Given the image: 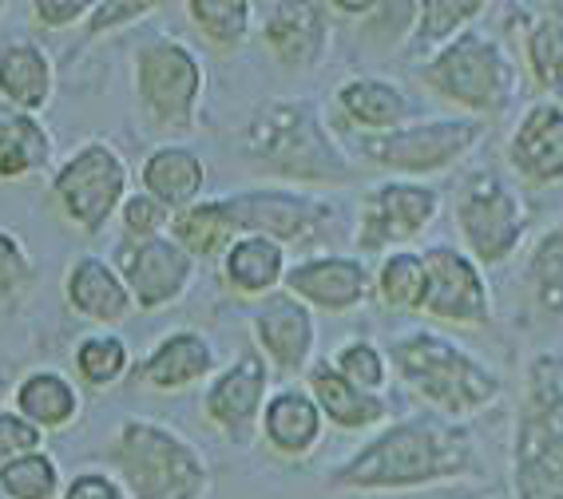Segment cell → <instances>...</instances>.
Here are the masks:
<instances>
[{
    "instance_id": "cell-1",
    "label": "cell",
    "mask_w": 563,
    "mask_h": 499,
    "mask_svg": "<svg viewBox=\"0 0 563 499\" xmlns=\"http://www.w3.org/2000/svg\"><path fill=\"white\" fill-rule=\"evenodd\" d=\"M481 472L473 432L456 420H397L357 448L330 484L342 491H417L437 484H461Z\"/></svg>"
},
{
    "instance_id": "cell-2",
    "label": "cell",
    "mask_w": 563,
    "mask_h": 499,
    "mask_svg": "<svg viewBox=\"0 0 563 499\" xmlns=\"http://www.w3.org/2000/svg\"><path fill=\"white\" fill-rule=\"evenodd\" d=\"M385 361H389V373L401 377L405 389L456 424L488 412L504 397L500 373L488 369L481 357H473L444 333L405 330L401 337L389 341Z\"/></svg>"
},
{
    "instance_id": "cell-3",
    "label": "cell",
    "mask_w": 563,
    "mask_h": 499,
    "mask_svg": "<svg viewBox=\"0 0 563 499\" xmlns=\"http://www.w3.org/2000/svg\"><path fill=\"white\" fill-rule=\"evenodd\" d=\"M246 159L290 182H342L357 179V167L333 140L313 100H271L254 111L239 135Z\"/></svg>"
},
{
    "instance_id": "cell-4",
    "label": "cell",
    "mask_w": 563,
    "mask_h": 499,
    "mask_svg": "<svg viewBox=\"0 0 563 499\" xmlns=\"http://www.w3.org/2000/svg\"><path fill=\"white\" fill-rule=\"evenodd\" d=\"M512 499H563V357L523 365L512 429Z\"/></svg>"
},
{
    "instance_id": "cell-5",
    "label": "cell",
    "mask_w": 563,
    "mask_h": 499,
    "mask_svg": "<svg viewBox=\"0 0 563 499\" xmlns=\"http://www.w3.org/2000/svg\"><path fill=\"white\" fill-rule=\"evenodd\" d=\"M421 84L437 100L464 111L468 120H484V115H500L516 103L520 68L500 36L468 29L444 48H437L429 60H421Z\"/></svg>"
},
{
    "instance_id": "cell-6",
    "label": "cell",
    "mask_w": 563,
    "mask_h": 499,
    "mask_svg": "<svg viewBox=\"0 0 563 499\" xmlns=\"http://www.w3.org/2000/svg\"><path fill=\"white\" fill-rule=\"evenodd\" d=\"M453 222L464 242V254L481 270H493V266L516 258V250L523 246L528 226H532V210L512 179L484 167L456 182Z\"/></svg>"
},
{
    "instance_id": "cell-7",
    "label": "cell",
    "mask_w": 563,
    "mask_h": 499,
    "mask_svg": "<svg viewBox=\"0 0 563 499\" xmlns=\"http://www.w3.org/2000/svg\"><path fill=\"white\" fill-rule=\"evenodd\" d=\"M115 468L128 484L131 499H202L207 468L202 456L183 444L175 432L131 420L115 444Z\"/></svg>"
},
{
    "instance_id": "cell-8",
    "label": "cell",
    "mask_w": 563,
    "mask_h": 499,
    "mask_svg": "<svg viewBox=\"0 0 563 499\" xmlns=\"http://www.w3.org/2000/svg\"><path fill=\"white\" fill-rule=\"evenodd\" d=\"M484 120L449 115V120H421L405 123L389 135H365L362 155L393 175H441L464 163L484 143Z\"/></svg>"
},
{
    "instance_id": "cell-9",
    "label": "cell",
    "mask_w": 563,
    "mask_h": 499,
    "mask_svg": "<svg viewBox=\"0 0 563 499\" xmlns=\"http://www.w3.org/2000/svg\"><path fill=\"white\" fill-rule=\"evenodd\" d=\"M441 214V190L424 179H385L365 190L357 207V250L365 254H389L405 250V242L421 239Z\"/></svg>"
},
{
    "instance_id": "cell-10",
    "label": "cell",
    "mask_w": 563,
    "mask_h": 499,
    "mask_svg": "<svg viewBox=\"0 0 563 499\" xmlns=\"http://www.w3.org/2000/svg\"><path fill=\"white\" fill-rule=\"evenodd\" d=\"M424 258V301L421 310L441 325L484 330L496 321V301L488 274L461 246H429Z\"/></svg>"
},
{
    "instance_id": "cell-11",
    "label": "cell",
    "mask_w": 563,
    "mask_h": 499,
    "mask_svg": "<svg viewBox=\"0 0 563 499\" xmlns=\"http://www.w3.org/2000/svg\"><path fill=\"white\" fill-rule=\"evenodd\" d=\"M231 219L242 234H262L274 239L278 246H313L333 222V207L322 199H310L302 190L286 187H262V190H242L234 199H227Z\"/></svg>"
},
{
    "instance_id": "cell-12",
    "label": "cell",
    "mask_w": 563,
    "mask_h": 499,
    "mask_svg": "<svg viewBox=\"0 0 563 499\" xmlns=\"http://www.w3.org/2000/svg\"><path fill=\"white\" fill-rule=\"evenodd\" d=\"M135 88H140V103L155 123L191 127L195 103L202 96V68L187 44L155 41L135 60Z\"/></svg>"
},
{
    "instance_id": "cell-13",
    "label": "cell",
    "mask_w": 563,
    "mask_h": 499,
    "mask_svg": "<svg viewBox=\"0 0 563 499\" xmlns=\"http://www.w3.org/2000/svg\"><path fill=\"white\" fill-rule=\"evenodd\" d=\"M123 179H128V170H123L120 155L111 147H103V143H91L76 159L64 163L52 190H56L64 214L76 226L100 230L111 210H115V202H120Z\"/></svg>"
},
{
    "instance_id": "cell-14",
    "label": "cell",
    "mask_w": 563,
    "mask_h": 499,
    "mask_svg": "<svg viewBox=\"0 0 563 499\" xmlns=\"http://www.w3.org/2000/svg\"><path fill=\"white\" fill-rule=\"evenodd\" d=\"M504 163L528 187H560L563 182V103L532 100L516 115Z\"/></svg>"
},
{
    "instance_id": "cell-15",
    "label": "cell",
    "mask_w": 563,
    "mask_h": 499,
    "mask_svg": "<svg viewBox=\"0 0 563 499\" xmlns=\"http://www.w3.org/2000/svg\"><path fill=\"white\" fill-rule=\"evenodd\" d=\"M282 286L290 298L302 301L306 310L350 313L369 301L373 270L362 258H350V254H313V258L294 262Z\"/></svg>"
},
{
    "instance_id": "cell-16",
    "label": "cell",
    "mask_w": 563,
    "mask_h": 499,
    "mask_svg": "<svg viewBox=\"0 0 563 499\" xmlns=\"http://www.w3.org/2000/svg\"><path fill=\"white\" fill-rule=\"evenodd\" d=\"M508 36L520 52V80H528L540 100L563 103V12L508 4Z\"/></svg>"
},
{
    "instance_id": "cell-17",
    "label": "cell",
    "mask_w": 563,
    "mask_h": 499,
    "mask_svg": "<svg viewBox=\"0 0 563 499\" xmlns=\"http://www.w3.org/2000/svg\"><path fill=\"white\" fill-rule=\"evenodd\" d=\"M266 400H271V365H266L262 353L246 350L211 385V392H207V417L231 440L246 444L258 432Z\"/></svg>"
},
{
    "instance_id": "cell-18",
    "label": "cell",
    "mask_w": 563,
    "mask_h": 499,
    "mask_svg": "<svg viewBox=\"0 0 563 499\" xmlns=\"http://www.w3.org/2000/svg\"><path fill=\"white\" fill-rule=\"evenodd\" d=\"M254 341H258L266 365L282 373H306L313 357V313L290 293H271L254 313Z\"/></svg>"
},
{
    "instance_id": "cell-19",
    "label": "cell",
    "mask_w": 563,
    "mask_h": 499,
    "mask_svg": "<svg viewBox=\"0 0 563 499\" xmlns=\"http://www.w3.org/2000/svg\"><path fill=\"white\" fill-rule=\"evenodd\" d=\"M262 41L282 68H313L330 44V4H278L262 21Z\"/></svg>"
},
{
    "instance_id": "cell-20",
    "label": "cell",
    "mask_w": 563,
    "mask_h": 499,
    "mask_svg": "<svg viewBox=\"0 0 563 499\" xmlns=\"http://www.w3.org/2000/svg\"><path fill=\"white\" fill-rule=\"evenodd\" d=\"M128 270V293H135L143 310H159L175 301L191 278V254H183L172 239H143L140 246L128 250L123 258Z\"/></svg>"
},
{
    "instance_id": "cell-21",
    "label": "cell",
    "mask_w": 563,
    "mask_h": 499,
    "mask_svg": "<svg viewBox=\"0 0 563 499\" xmlns=\"http://www.w3.org/2000/svg\"><path fill=\"white\" fill-rule=\"evenodd\" d=\"M306 392L313 397L318 412H322L325 424L342 432H362V429H377L389 420V400L382 392H362L353 389L350 380L338 377L330 361H318L306 369Z\"/></svg>"
},
{
    "instance_id": "cell-22",
    "label": "cell",
    "mask_w": 563,
    "mask_h": 499,
    "mask_svg": "<svg viewBox=\"0 0 563 499\" xmlns=\"http://www.w3.org/2000/svg\"><path fill=\"white\" fill-rule=\"evenodd\" d=\"M258 429L278 456L302 459L318 448L325 420H322V412H318V404H313V397L306 392V385L302 389L294 385V389H278L266 400Z\"/></svg>"
},
{
    "instance_id": "cell-23",
    "label": "cell",
    "mask_w": 563,
    "mask_h": 499,
    "mask_svg": "<svg viewBox=\"0 0 563 499\" xmlns=\"http://www.w3.org/2000/svg\"><path fill=\"white\" fill-rule=\"evenodd\" d=\"M290 270L286 246L262 234H242L222 254V286L239 298H271Z\"/></svg>"
},
{
    "instance_id": "cell-24",
    "label": "cell",
    "mask_w": 563,
    "mask_h": 499,
    "mask_svg": "<svg viewBox=\"0 0 563 499\" xmlns=\"http://www.w3.org/2000/svg\"><path fill=\"white\" fill-rule=\"evenodd\" d=\"M333 103L365 135H389V131L405 127L412 115L409 96L393 80H382V76H353V80H345L338 88Z\"/></svg>"
},
{
    "instance_id": "cell-25",
    "label": "cell",
    "mask_w": 563,
    "mask_h": 499,
    "mask_svg": "<svg viewBox=\"0 0 563 499\" xmlns=\"http://www.w3.org/2000/svg\"><path fill=\"white\" fill-rule=\"evenodd\" d=\"M493 9L488 0H421L417 4V21L409 32V48L417 60H429L437 48L456 41L461 32L476 29L484 12Z\"/></svg>"
},
{
    "instance_id": "cell-26",
    "label": "cell",
    "mask_w": 563,
    "mask_h": 499,
    "mask_svg": "<svg viewBox=\"0 0 563 499\" xmlns=\"http://www.w3.org/2000/svg\"><path fill=\"white\" fill-rule=\"evenodd\" d=\"M523 286L543 318L563 321V219H555L532 242L523 258Z\"/></svg>"
},
{
    "instance_id": "cell-27",
    "label": "cell",
    "mask_w": 563,
    "mask_h": 499,
    "mask_svg": "<svg viewBox=\"0 0 563 499\" xmlns=\"http://www.w3.org/2000/svg\"><path fill=\"white\" fill-rule=\"evenodd\" d=\"M68 301L91 321H120L131 310L128 286L100 258L76 262V270L68 274Z\"/></svg>"
},
{
    "instance_id": "cell-28",
    "label": "cell",
    "mask_w": 563,
    "mask_h": 499,
    "mask_svg": "<svg viewBox=\"0 0 563 499\" xmlns=\"http://www.w3.org/2000/svg\"><path fill=\"white\" fill-rule=\"evenodd\" d=\"M172 234L175 246L191 258H211V254H227L234 239H239V226L231 219V207L227 199H211V202H191L183 207L172 219Z\"/></svg>"
},
{
    "instance_id": "cell-29",
    "label": "cell",
    "mask_w": 563,
    "mask_h": 499,
    "mask_svg": "<svg viewBox=\"0 0 563 499\" xmlns=\"http://www.w3.org/2000/svg\"><path fill=\"white\" fill-rule=\"evenodd\" d=\"M202 179H207V170L195 151L163 147L143 163V187L159 207H191L195 195L202 190Z\"/></svg>"
},
{
    "instance_id": "cell-30",
    "label": "cell",
    "mask_w": 563,
    "mask_h": 499,
    "mask_svg": "<svg viewBox=\"0 0 563 499\" xmlns=\"http://www.w3.org/2000/svg\"><path fill=\"white\" fill-rule=\"evenodd\" d=\"M214 365L211 341L199 333H175L147 357L143 377L152 380L155 389H187L199 377H207Z\"/></svg>"
},
{
    "instance_id": "cell-31",
    "label": "cell",
    "mask_w": 563,
    "mask_h": 499,
    "mask_svg": "<svg viewBox=\"0 0 563 499\" xmlns=\"http://www.w3.org/2000/svg\"><path fill=\"white\" fill-rule=\"evenodd\" d=\"M52 91V64L32 44H9L0 52V96H9L16 108L36 111Z\"/></svg>"
},
{
    "instance_id": "cell-32",
    "label": "cell",
    "mask_w": 563,
    "mask_h": 499,
    "mask_svg": "<svg viewBox=\"0 0 563 499\" xmlns=\"http://www.w3.org/2000/svg\"><path fill=\"white\" fill-rule=\"evenodd\" d=\"M373 293L385 310H421L424 301V258L417 250H389L373 270Z\"/></svg>"
},
{
    "instance_id": "cell-33",
    "label": "cell",
    "mask_w": 563,
    "mask_h": 499,
    "mask_svg": "<svg viewBox=\"0 0 563 499\" xmlns=\"http://www.w3.org/2000/svg\"><path fill=\"white\" fill-rule=\"evenodd\" d=\"M16 404H21L24 420H29L32 429H60L80 409L76 389L64 377H56V373H32L16 389Z\"/></svg>"
},
{
    "instance_id": "cell-34",
    "label": "cell",
    "mask_w": 563,
    "mask_h": 499,
    "mask_svg": "<svg viewBox=\"0 0 563 499\" xmlns=\"http://www.w3.org/2000/svg\"><path fill=\"white\" fill-rule=\"evenodd\" d=\"M187 12H191V21L199 24V32L214 48L234 52L246 41V32H251L254 9L246 0H191Z\"/></svg>"
},
{
    "instance_id": "cell-35",
    "label": "cell",
    "mask_w": 563,
    "mask_h": 499,
    "mask_svg": "<svg viewBox=\"0 0 563 499\" xmlns=\"http://www.w3.org/2000/svg\"><path fill=\"white\" fill-rule=\"evenodd\" d=\"M44 159H48V135L29 115L12 123L0 120V179H24Z\"/></svg>"
},
{
    "instance_id": "cell-36",
    "label": "cell",
    "mask_w": 563,
    "mask_h": 499,
    "mask_svg": "<svg viewBox=\"0 0 563 499\" xmlns=\"http://www.w3.org/2000/svg\"><path fill=\"white\" fill-rule=\"evenodd\" d=\"M330 365L338 369V377H345L353 389H362V392H382L385 380H389V361H385V353L365 337L345 341L342 350L333 353Z\"/></svg>"
},
{
    "instance_id": "cell-37",
    "label": "cell",
    "mask_w": 563,
    "mask_h": 499,
    "mask_svg": "<svg viewBox=\"0 0 563 499\" xmlns=\"http://www.w3.org/2000/svg\"><path fill=\"white\" fill-rule=\"evenodd\" d=\"M0 491L9 499H48L56 491V464L44 452H29L0 464Z\"/></svg>"
},
{
    "instance_id": "cell-38",
    "label": "cell",
    "mask_w": 563,
    "mask_h": 499,
    "mask_svg": "<svg viewBox=\"0 0 563 499\" xmlns=\"http://www.w3.org/2000/svg\"><path fill=\"white\" fill-rule=\"evenodd\" d=\"M76 369L88 385H115V380L128 373V350L111 333H100V337H88L76 350Z\"/></svg>"
},
{
    "instance_id": "cell-39",
    "label": "cell",
    "mask_w": 563,
    "mask_h": 499,
    "mask_svg": "<svg viewBox=\"0 0 563 499\" xmlns=\"http://www.w3.org/2000/svg\"><path fill=\"white\" fill-rule=\"evenodd\" d=\"M41 448V429H32L24 417H12V412H0V464H9L16 456H29V452Z\"/></svg>"
},
{
    "instance_id": "cell-40",
    "label": "cell",
    "mask_w": 563,
    "mask_h": 499,
    "mask_svg": "<svg viewBox=\"0 0 563 499\" xmlns=\"http://www.w3.org/2000/svg\"><path fill=\"white\" fill-rule=\"evenodd\" d=\"M159 222H163V207L152 195H135V199H128V207H123V226H128V234H135V239H152L155 230H159Z\"/></svg>"
},
{
    "instance_id": "cell-41",
    "label": "cell",
    "mask_w": 563,
    "mask_h": 499,
    "mask_svg": "<svg viewBox=\"0 0 563 499\" xmlns=\"http://www.w3.org/2000/svg\"><path fill=\"white\" fill-rule=\"evenodd\" d=\"M24 278H29V258L21 242L0 230V293H12Z\"/></svg>"
},
{
    "instance_id": "cell-42",
    "label": "cell",
    "mask_w": 563,
    "mask_h": 499,
    "mask_svg": "<svg viewBox=\"0 0 563 499\" xmlns=\"http://www.w3.org/2000/svg\"><path fill=\"white\" fill-rule=\"evenodd\" d=\"M32 12H36L44 24L60 29V24H71L76 16H84V12H88V4H84V0H60V4H52V0H36V4H32Z\"/></svg>"
},
{
    "instance_id": "cell-43",
    "label": "cell",
    "mask_w": 563,
    "mask_h": 499,
    "mask_svg": "<svg viewBox=\"0 0 563 499\" xmlns=\"http://www.w3.org/2000/svg\"><path fill=\"white\" fill-rule=\"evenodd\" d=\"M64 499H123V491L103 476H76Z\"/></svg>"
},
{
    "instance_id": "cell-44",
    "label": "cell",
    "mask_w": 563,
    "mask_h": 499,
    "mask_svg": "<svg viewBox=\"0 0 563 499\" xmlns=\"http://www.w3.org/2000/svg\"><path fill=\"white\" fill-rule=\"evenodd\" d=\"M152 4H100L96 9V21H91V32H103L111 29V24L120 21H131V16H140V12H147Z\"/></svg>"
},
{
    "instance_id": "cell-45",
    "label": "cell",
    "mask_w": 563,
    "mask_h": 499,
    "mask_svg": "<svg viewBox=\"0 0 563 499\" xmlns=\"http://www.w3.org/2000/svg\"><path fill=\"white\" fill-rule=\"evenodd\" d=\"M456 499H512V496L500 488H473V491H461Z\"/></svg>"
}]
</instances>
